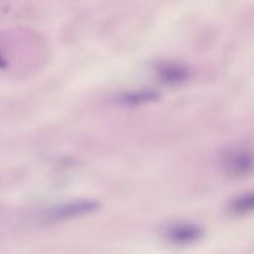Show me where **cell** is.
Listing matches in <instances>:
<instances>
[{
    "label": "cell",
    "instance_id": "1",
    "mask_svg": "<svg viewBox=\"0 0 254 254\" xmlns=\"http://www.w3.org/2000/svg\"><path fill=\"white\" fill-rule=\"evenodd\" d=\"M221 166L228 176L243 178L254 171V154L247 149H233L221 156Z\"/></svg>",
    "mask_w": 254,
    "mask_h": 254
},
{
    "label": "cell",
    "instance_id": "2",
    "mask_svg": "<svg viewBox=\"0 0 254 254\" xmlns=\"http://www.w3.org/2000/svg\"><path fill=\"white\" fill-rule=\"evenodd\" d=\"M96 207V203L91 202V201H79V202L67 203V205H61L59 207L52 208L45 215V217L49 221L67 220V218L77 217V216L92 212Z\"/></svg>",
    "mask_w": 254,
    "mask_h": 254
},
{
    "label": "cell",
    "instance_id": "3",
    "mask_svg": "<svg viewBox=\"0 0 254 254\" xmlns=\"http://www.w3.org/2000/svg\"><path fill=\"white\" fill-rule=\"evenodd\" d=\"M165 235L170 242L178 245H189L196 242L202 236V231L200 230V227L191 223H176L166 230Z\"/></svg>",
    "mask_w": 254,
    "mask_h": 254
},
{
    "label": "cell",
    "instance_id": "4",
    "mask_svg": "<svg viewBox=\"0 0 254 254\" xmlns=\"http://www.w3.org/2000/svg\"><path fill=\"white\" fill-rule=\"evenodd\" d=\"M231 213L233 215H248V213L254 212V192L245 193L240 197L235 198L230 203L228 207Z\"/></svg>",
    "mask_w": 254,
    "mask_h": 254
},
{
    "label": "cell",
    "instance_id": "5",
    "mask_svg": "<svg viewBox=\"0 0 254 254\" xmlns=\"http://www.w3.org/2000/svg\"><path fill=\"white\" fill-rule=\"evenodd\" d=\"M154 96H151V93L145 92V93H134V94H128L127 97H124V102H129V103H143V102L150 101V98H153Z\"/></svg>",
    "mask_w": 254,
    "mask_h": 254
}]
</instances>
